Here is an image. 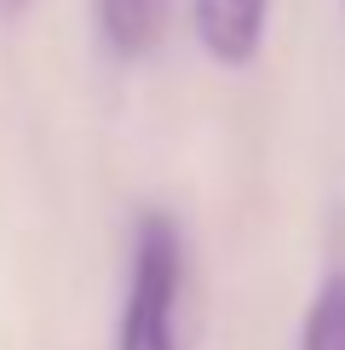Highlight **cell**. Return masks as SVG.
Instances as JSON below:
<instances>
[{"instance_id":"5b68a950","label":"cell","mask_w":345,"mask_h":350,"mask_svg":"<svg viewBox=\"0 0 345 350\" xmlns=\"http://www.w3.org/2000/svg\"><path fill=\"white\" fill-rule=\"evenodd\" d=\"M29 6V0H0V12H23Z\"/></svg>"},{"instance_id":"277c9868","label":"cell","mask_w":345,"mask_h":350,"mask_svg":"<svg viewBox=\"0 0 345 350\" xmlns=\"http://www.w3.org/2000/svg\"><path fill=\"white\" fill-rule=\"evenodd\" d=\"M299 350H345V270L322 275V287L305 304L299 322Z\"/></svg>"},{"instance_id":"3957f363","label":"cell","mask_w":345,"mask_h":350,"mask_svg":"<svg viewBox=\"0 0 345 350\" xmlns=\"http://www.w3.org/2000/svg\"><path fill=\"white\" fill-rule=\"evenodd\" d=\"M162 23H167V0H98V29L121 57L150 52Z\"/></svg>"},{"instance_id":"7a4b0ae2","label":"cell","mask_w":345,"mask_h":350,"mask_svg":"<svg viewBox=\"0 0 345 350\" xmlns=\"http://www.w3.org/2000/svg\"><path fill=\"white\" fill-rule=\"evenodd\" d=\"M196 18V40L207 46L213 64H253L259 46H265V18L270 0H190Z\"/></svg>"},{"instance_id":"6da1fadb","label":"cell","mask_w":345,"mask_h":350,"mask_svg":"<svg viewBox=\"0 0 345 350\" xmlns=\"http://www.w3.org/2000/svg\"><path fill=\"white\" fill-rule=\"evenodd\" d=\"M179 287H184V236L167 213H144L133 230V270H127L115 350H179L172 339Z\"/></svg>"}]
</instances>
